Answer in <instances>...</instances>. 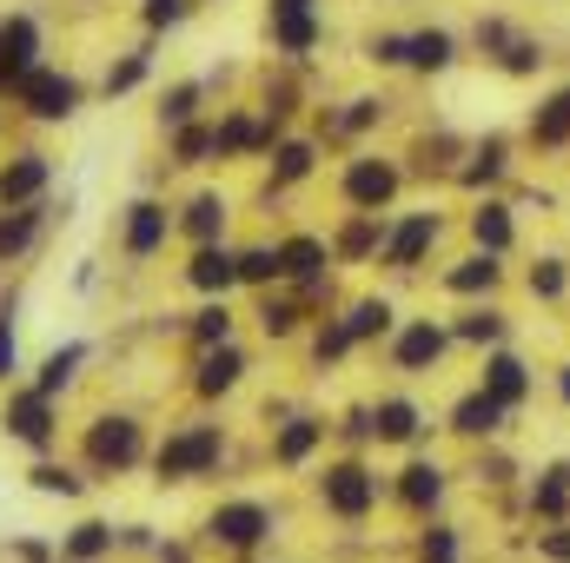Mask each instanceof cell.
Returning <instances> with one entry per match:
<instances>
[{
    "mask_svg": "<svg viewBox=\"0 0 570 563\" xmlns=\"http://www.w3.org/2000/svg\"><path fill=\"white\" fill-rule=\"evenodd\" d=\"M226 457V431L219 424H173L166 444L153 451V477L159 484H193V477H213Z\"/></svg>",
    "mask_w": 570,
    "mask_h": 563,
    "instance_id": "cell-1",
    "label": "cell"
},
{
    "mask_svg": "<svg viewBox=\"0 0 570 563\" xmlns=\"http://www.w3.org/2000/svg\"><path fill=\"white\" fill-rule=\"evenodd\" d=\"M273 504H259V497H226V504H213L206 511V544H219V551H259L266 537H273Z\"/></svg>",
    "mask_w": 570,
    "mask_h": 563,
    "instance_id": "cell-2",
    "label": "cell"
},
{
    "mask_svg": "<svg viewBox=\"0 0 570 563\" xmlns=\"http://www.w3.org/2000/svg\"><path fill=\"white\" fill-rule=\"evenodd\" d=\"M146 457V431H140V418L134 412H100V418L87 424V464L94 471H134Z\"/></svg>",
    "mask_w": 570,
    "mask_h": 563,
    "instance_id": "cell-3",
    "label": "cell"
},
{
    "mask_svg": "<svg viewBox=\"0 0 570 563\" xmlns=\"http://www.w3.org/2000/svg\"><path fill=\"white\" fill-rule=\"evenodd\" d=\"M0 431L13 437V444H27V451H53V437H60V405L53 398H40L33 385H20V392H7V405H0Z\"/></svg>",
    "mask_w": 570,
    "mask_h": 563,
    "instance_id": "cell-4",
    "label": "cell"
},
{
    "mask_svg": "<svg viewBox=\"0 0 570 563\" xmlns=\"http://www.w3.org/2000/svg\"><path fill=\"white\" fill-rule=\"evenodd\" d=\"M40 20L33 13H0V93H20L33 73H40Z\"/></svg>",
    "mask_w": 570,
    "mask_h": 563,
    "instance_id": "cell-5",
    "label": "cell"
},
{
    "mask_svg": "<svg viewBox=\"0 0 570 563\" xmlns=\"http://www.w3.org/2000/svg\"><path fill=\"white\" fill-rule=\"evenodd\" d=\"M318 504H325L332 517L358 524V517H372V511H379V477H372L358 457H345V464H332V471L318 477Z\"/></svg>",
    "mask_w": 570,
    "mask_h": 563,
    "instance_id": "cell-6",
    "label": "cell"
},
{
    "mask_svg": "<svg viewBox=\"0 0 570 563\" xmlns=\"http://www.w3.org/2000/svg\"><path fill=\"white\" fill-rule=\"evenodd\" d=\"M13 100H20L40 127H67V120L80 113V80H73V73H60V67H40Z\"/></svg>",
    "mask_w": 570,
    "mask_h": 563,
    "instance_id": "cell-7",
    "label": "cell"
},
{
    "mask_svg": "<svg viewBox=\"0 0 570 563\" xmlns=\"http://www.w3.org/2000/svg\"><path fill=\"white\" fill-rule=\"evenodd\" d=\"M173 233H179V213H173L166 199H134L127 219H120V253H127V259H153Z\"/></svg>",
    "mask_w": 570,
    "mask_h": 563,
    "instance_id": "cell-8",
    "label": "cell"
},
{
    "mask_svg": "<svg viewBox=\"0 0 570 563\" xmlns=\"http://www.w3.org/2000/svg\"><path fill=\"white\" fill-rule=\"evenodd\" d=\"M325 273H332V239H318V233L279 239V279L292 292H325Z\"/></svg>",
    "mask_w": 570,
    "mask_h": 563,
    "instance_id": "cell-9",
    "label": "cell"
},
{
    "mask_svg": "<svg viewBox=\"0 0 570 563\" xmlns=\"http://www.w3.org/2000/svg\"><path fill=\"white\" fill-rule=\"evenodd\" d=\"M438 233H444L438 213H405V219L385 233V253H379V259H385L392 273H419V259L438 246Z\"/></svg>",
    "mask_w": 570,
    "mask_h": 563,
    "instance_id": "cell-10",
    "label": "cell"
},
{
    "mask_svg": "<svg viewBox=\"0 0 570 563\" xmlns=\"http://www.w3.org/2000/svg\"><path fill=\"white\" fill-rule=\"evenodd\" d=\"M47 179H53V159H47V152H13V159L0 166V213H20V206H40V192H47Z\"/></svg>",
    "mask_w": 570,
    "mask_h": 563,
    "instance_id": "cell-11",
    "label": "cell"
},
{
    "mask_svg": "<svg viewBox=\"0 0 570 563\" xmlns=\"http://www.w3.org/2000/svg\"><path fill=\"white\" fill-rule=\"evenodd\" d=\"M444 352H451V332H444V325H431V318H412V325L392 338V365H399V372H412V378L431 372Z\"/></svg>",
    "mask_w": 570,
    "mask_h": 563,
    "instance_id": "cell-12",
    "label": "cell"
},
{
    "mask_svg": "<svg viewBox=\"0 0 570 563\" xmlns=\"http://www.w3.org/2000/svg\"><path fill=\"white\" fill-rule=\"evenodd\" d=\"M392 192H399V166H392V159H352V166H345V199H352L358 213L392 206Z\"/></svg>",
    "mask_w": 570,
    "mask_h": 563,
    "instance_id": "cell-13",
    "label": "cell"
},
{
    "mask_svg": "<svg viewBox=\"0 0 570 563\" xmlns=\"http://www.w3.org/2000/svg\"><path fill=\"white\" fill-rule=\"evenodd\" d=\"M266 40L285 60H305L325 40V20H318V7H285V13H266Z\"/></svg>",
    "mask_w": 570,
    "mask_h": 563,
    "instance_id": "cell-14",
    "label": "cell"
},
{
    "mask_svg": "<svg viewBox=\"0 0 570 563\" xmlns=\"http://www.w3.org/2000/svg\"><path fill=\"white\" fill-rule=\"evenodd\" d=\"M186 285H193L199 298H226V292L239 285V253H226V246H193Z\"/></svg>",
    "mask_w": 570,
    "mask_h": 563,
    "instance_id": "cell-15",
    "label": "cell"
},
{
    "mask_svg": "<svg viewBox=\"0 0 570 563\" xmlns=\"http://www.w3.org/2000/svg\"><path fill=\"white\" fill-rule=\"evenodd\" d=\"M226 219H233V199H226V192H193L186 213H179V233H186L193 246H219V239H226Z\"/></svg>",
    "mask_w": 570,
    "mask_h": 563,
    "instance_id": "cell-16",
    "label": "cell"
},
{
    "mask_svg": "<svg viewBox=\"0 0 570 563\" xmlns=\"http://www.w3.org/2000/svg\"><path fill=\"white\" fill-rule=\"evenodd\" d=\"M239 378H246V352L239 345H213V352H199L193 392L199 398H226V392H239Z\"/></svg>",
    "mask_w": 570,
    "mask_h": 563,
    "instance_id": "cell-17",
    "label": "cell"
},
{
    "mask_svg": "<svg viewBox=\"0 0 570 563\" xmlns=\"http://www.w3.org/2000/svg\"><path fill=\"white\" fill-rule=\"evenodd\" d=\"M484 392H491L504 412H518V405L531 398V365H524L518 352H491V358H484Z\"/></svg>",
    "mask_w": 570,
    "mask_h": 563,
    "instance_id": "cell-18",
    "label": "cell"
},
{
    "mask_svg": "<svg viewBox=\"0 0 570 563\" xmlns=\"http://www.w3.org/2000/svg\"><path fill=\"white\" fill-rule=\"evenodd\" d=\"M318 444H325V418L298 412V418H285L279 431H273V464H279V471H298Z\"/></svg>",
    "mask_w": 570,
    "mask_h": 563,
    "instance_id": "cell-19",
    "label": "cell"
},
{
    "mask_svg": "<svg viewBox=\"0 0 570 563\" xmlns=\"http://www.w3.org/2000/svg\"><path fill=\"white\" fill-rule=\"evenodd\" d=\"M385 219L379 213H352L345 226H338V239H332V259H345V266H358V259H372V253H385Z\"/></svg>",
    "mask_w": 570,
    "mask_h": 563,
    "instance_id": "cell-20",
    "label": "cell"
},
{
    "mask_svg": "<svg viewBox=\"0 0 570 563\" xmlns=\"http://www.w3.org/2000/svg\"><path fill=\"white\" fill-rule=\"evenodd\" d=\"M504 418H511V412H504L484 385H478V392H464V398L451 405V431H458V437H498Z\"/></svg>",
    "mask_w": 570,
    "mask_h": 563,
    "instance_id": "cell-21",
    "label": "cell"
},
{
    "mask_svg": "<svg viewBox=\"0 0 570 563\" xmlns=\"http://www.w3.org/2000/svg\"><path fill=\"white\" fill-rule=\"evenodd\" d=\"M80 365H87V345H80V338H67V345H53V352L40 358V372H33V392L60 405V392H67V385L80 378Z\"/></svg>",
    "mask_w": 570,
    "mask_h": 563,
    "instance_id": "cell-22",
    "label": "cell"
},
{
    "mask_svg": "<svg viewBox=\"0 0 570 563\" xmlns=\"http://www.w3.org/2000/svg\"><path fill=\"white\" fill-rule=\"evenodd\" d=\"M120 551V531L114 524H100V517H80L67 537H60V563H100Z\"/></svg>",
    "mask_w": 570,
    "mask_h": 563,
    "instance_id": "cell-23",
    "label": "cell"
},
{
    "mask_svg": "<svg viewBox=\"0 0 570 563\" xmlns=\"http://www.w3.org/2000/svg\"><path fill=\"white\" fill-rule=\"evenodd\" d=\"M438 497H444V464L412 457V464L399 471V504H405V511H438Z\"/></svg>",
    "mask_w": 570,
    "mask_h": 563,
    "instance_id": "cell-24",
    "label": "cell"
},
{
    "mask_svg": "<svg viewBox=\"0 0 570 563\" xmlns=\"http://www.w3.org/2000/svg\"><path fill=\"white\" fill-rule=\"evenodd\" d=\"M259 146H279L273 140V120H253V113H226L219 120V159L233 152V159H253Z\"/></svg>",
    "mask_w": 570,
    "mask_h": 563,
    "instance_id": "cell-25",
    "label": "cell"
},
{
    "mask_svg": "<svg viewBox=\"0 0 570 563\" xmlns=\"http://www.w3.org/2000/svg\"><path fill=\"white\" fill-rule=\"evenodd\" d=\"M471 239H478V253H511V239H518V226H511V206L504 199H484L478 213H471Z\"/></svg>",
    "mask_w": 570,
    "mask_h": 563,
    "instance_id": "cell-26",
    "label": "cell"
},
{
    "mask_svg": "<svg viewBox=\"0 0 570 563\" xmlns=\"http://www.w3.org/2000/svg\"><path fill=\"white\" fill-rule=\"evenodd\" d=\"M372 418H379V444H419V431H425V412L412 398H379Z\"/></svg>",
    "mask_w": 570,
    "mask_h": 563,
    "instance_id": "cell-27",
    "label": "cell"
},
{
    "mask_svg": "<svg viewBox=\"0 0 570 563\" xmlns=\"http://www.w3.org/2000/svg\"><path fill=\"white\" fill-rule=\"evenodd\" d=\"M40 226H47V206H20V213H0V266H7V259H20V253H33Z\"/></svg>",
    "mask_w": 570,
    "mask_h": 563,
    "instance_id": "cell-28",
    "label": "cell"
},
{
    "mask_svg": "<svg viewBox=\"0 0 570 563\" xmlns=\"http://www.w3.org/2000/svg\"><path fill=\"white\" fill-rule=\"evenodd\" d=\"M458 60V40L444 33V27H425V33H405V67H419V73H444Z\"/></svg>",
    "mask_w": 570,
    "mask_h": 563,
    "instance_id": "cell-29",
    "label": "cell"
},
{
    "mask_svg": "<svg viewBox=\"0 0 570 563\" xmlns=\"http://www.w3.org/2000/svg\"><path fill=\"white\" fill-rule=\"evenodd\" d=\"M498 279H504V266H498L491 253H471V259H458V266L444 273V292L471 298V292H498Z\"/></svg>",
    "mask_w": 570,
    "mask_h": 563,
    "instance_id": "cell-30",
    "label": "cell"
},
{
    "mask_svg": "<svg viewBox=\"0 0 570 563\" xmlns=\"http://www.w3.org/2000/svg\"><path fill=\"white\" fill-rule=\"evenodd\" d=\"M159 127H166V134L199 127V80H179V87H166V93H159Z\"/></svg>",
    "mask_w": 570,
    "mask_h": 563,
    "instance_id": "cell-31",
    "label": "cell"
},
{
    "mask_svg": "<svg viewBox=\"0 0 570 563\" xmlns=\"http://www.w3.org/2000/svg\"><path fill=\"white\" fill-rule=\"evenodd\" d=\"M338 325L352 332V345H365V338H385V332H392V298H358V305H352Z\"/></svg>",
    "mask_w": 570,
    "mask_h": 563,
    "instance_id": "cell-32",
    "label": "cell"
},
{
    "mask_svg": "<svg viewBox=\"0 0 570 563\" xmlns=\"http://www.w3.org/2000/svg\"><path fill=\"white\" fill-rule=\"evenodd\" d=\"M193 345H199V352L233 345V305H226V298H206V305L193 312Z\"/></svg>",
    "mask_w": 570,
    "mask_h": 563,
    "instance_id": "cell-33",
    "label": "cell"
},
{
    "mask_svg": "<svg viewBox=\"0 0 570 563\" xmlns=\"http://www.w3.org/2000/svg\"><path fill=\"white\" fill-rule=\"evenodd\" d=\"M531 511H538V517H564L570 511V464L538 471V484H531Z\"/></svg>",
    "mask_w": 570,
    "mask_h": 563,
    "instance_id": "cell-34",
    "label": "cell"
},
{
    "mask_svg": "<svg viewBox=\"0 0 570 563\" xmlns=\"http://www.w3.org/2000/svg\"><path fill=\"white\" fill-rule=\"evenodd\" d=\"M531 140L538 146H570V87L564 93H551V100L531 113Z\"/></svg>",
    "mask_w": 570,
    "mask_h": 563,
    "instance_id": "cell-35",
    "label": "cell"
},
{
    "mask_svg": "<svg viewBox=\"0 0 570 563\" xmlns=\"http://www.w3.org/2000/svg\"><path fill=\"white\" fill-rule=\"evenodd\" d=\"M27 484H33L40 497H80V491H87V477H80L73 464H53V457H40V464L27 471Z\"/></svg>",
    "mask_w": 570,
    "mask_h": 563,
    "instance_id": "cell-36",
    "label": "cell"
},
{
    "mask_svg": "<svg viewBox=\"0 0 570 563\" xmlns=\"http://www.w3.org/2000/svg\"><path fill=\"white\" fill-rule=\"evenodd\" d=\"M312 159H318L312 140H279L273 146V186H298V179L312 172Z\"/></svg>",
    "mask_w": 570,
    "mask_h": 563,
    "instance_id": "cell-37",
    "label": "cell"
},
{
    "mask_svg": "<svg viewBox=\"0 0 570 563\" xmlns=\"http://www.w3.org/2000/svg\"><path fill=\"white\" fill-rule=\"evenodd\" d=\"M471 159H478V166H464L458 179H464V186H491V179H504V159H511V146L498 140V134H491V140L478 146Z\"/></svg>",
    "mask_w": 570,
    "mask_h": 563,
    "instance_id": "cell-38",
    "label": "cell"
},
{
    "mask_svg": "<svg viewBox=\"0 0 570 563\" xmlns=\"http://www.w3.org/2000/svg\"><path fill=\"white\" fill-rule=\"evenodd\" d=\"M451 338H464V345H498V338H504V312H484V305H478V312H464V318L451 325Z\"/></svg>",
    "mask_w": 570,
    "mask_h": 563,
    "instance_id": "cell-39",
    "label": "cell"
},
{
    "mask_svg": "<svg viewBox=\"0 0 570 563\" xmlns=\"http://www.w3.org/2000/svg\"><path fill=\"white\" fill-rule=\"evenodd\" d=\"M173 152H179V166L219 159V127H186V134H173Z\"/></svg>",
    "mask_w": 570,
    "mask_h": 563,
    "instance_id": "cell-40",
    "label": "cell"
},
{
    "mask_svg": "<svg viewBox=\"0 0 570 563\" xmlns=\"http://www.w3.org/2000/svg\"><path fill=\"white\" fill-rule=\"evenodd\" d=\"M146 73H153V47H134L120 67H107V100H114V93H134Z\"/></svg>",
    "mask_w": 570,
    "mask_h": 563,
    "instance_id": "cell-41",
    "label": "cell"
},
{
    "mask_svg": "<svg viewBox=\"0 0 570 563\" xmlns=\"http://www.w3.org/2000/svg\"><path fill=\"white\" fill-rule=\"evenodd\" d=\"M239 285H279V246H246L239 253Z\"/></svg>",
    "mask_w": 570,
    "mask_h": 563,
    "instance_id": "cell-42",
    "label": "cell"
},
{
    "mask_svg": "<svg viewBox=\"0 0 570 563\" xmlns=\"http://www.w3.org/2000/svg\"><path fill=\"white\" fill-rule=\"evenodd\" d=\"M345 352H352V332H345V325H338V318H332V325H318V332H312V365H318V372H325V365H338V358H345Z\"/></svg>",
    "mask_w": 570,
    "mask_h": 563,
    "instance_id": "cell-43",
    "label": "cell"
},
{
    "mask_svg": "<svg viewBox=\"0 0 570 563\" xmlns=\"http://www.w3.org/2000/svg\"><path fill=\"white\" fill-rule=\"evenodd\" d=\"M259 332L266 338H292L298 332V305L292 298H259Z\"/></svg>",
    "mask_w": 570,
    "mask_h": 563,
    "instance_id": "cell-44",
    "label": "cell"
},
{
    "mask_svg": "<svg viewBox=\"0 0 570 563\" xmlns=\"http://www.w3.org/2000/svg\"><path fill=\"white\" fill-rule=\"evenodd\" d=\"M464 557V544H458V531L451 524H431L425 544H419V563H458Z\"/></svg>",
    "mask_w": 570,
    "mask_h": 563,
    "instance_id": "cell-45",
    "label": "cell"
},
{
    "mask_svg": "<svg viewBox=\"0 0 570 563\" xmlns=\"http://www.w3.org/2000/svg\"><path fill=\"white\" fill-rule=\"evenodd\" d=\"M538 67H544V47H538V40H504V73L524 80V73H538Z\"/></svg>",
    "mask_w": 570,
    "mask_h": 563,
    "instance_id": "cell-46",
    "label": "cell"
},
{
    "mask_svg": "<svg viewBox=\"0 0 570 563\" xmlns=\"http://www.w3.org/2000/svg\"><path fill=\"white\" fill-rule=\"evenodd\" d=\"M372 120H385V100H345V113H338L332 127H338V134H365Z\"/></svg>",
    "mask_w": 570,
    "mask_h": 563,
    "instance_id": "cell-47",
    "label": "cell"
},
{
    "mask_svg": "<svg viewBox=\"0 0 570 563\" xmlns=\"http://www.w3.org/2000/svg\"><path fill=\"white\" fill-rule=\"evenodd\" d=\"M564 285H570L564 259H538V266H531V292H538V298H564Z\"/></svg>",
    "mask_w": 570,
    "mask_h": 563,
    "instance_id": "cell-48",
    "label": "cell"
},
{
    "mask_svg": "<svg viewBox=\"0 0 570 563\" xmlns=\"http://www.w3.org/2000/svg\"><path fill=\"white\" fill-rule=\"evenodd\" d=\"M20 372V338H13V318H7V305H0V385Z\"/></svg>",
    "mask_w": 570,
    "mask_h": 563,
    "instance_id": "cell-49",
    "label": "cell"
},
{
    "mask_svg": "<svg viewBox=\"0 0 570 563\" xmlns=\"http://www.w3.org/2000/svg\"><path fill=\"white\" fill-rule=\"evenodd\" d=\"M140 20L153 27V33H159V27H179V20H186V0H146Z\"/></svg>",
    "mask_w": 570,
    "mask_h": 563,
    "instance_id": "cell-50",
    "label": "cell"
},
{
    "mask_svg": "<svg viewBox=\"0 0 570 563\" xmlns=\"http://www.w3.org/2000/svg\"><path fill=\"white\" fill-rule=\"evenodd\" d=\"M538 557H544V563H570V524H558V531H544V537H538Z\"/></svg>",
    "mask_w": 570,
    "mask_h": 563,
    "instance_id": "cell-51",
    "label": "cell"
},
{
    "mask_svg": "<svg viewBox=\"0 0 570 563\" xmlns=\"http://www.w3.org/2000/svg\"><path fill=\"white\" fill-rule=\"evenodd\" d=\"M372 60L379 67H405V33H379L372 40Z\"/></svg>",
    "mask_w": 570,
    "mask_h": 563,
    "instance_id": "cell-52",
    "label": "cell"
},
{
    "mask_svg": "<svg viewBox=\"0 0 570 563\" xmlns=\"http://www.w3.org/2000/svg\"><path fill=\"white\" fill-rule=\"evenodd\" d=\"M558 398L570 405V365H558Z\"/></svg>",
    "mask_w": 570,
    "mask_h": 563,
    "instance_id": "cell-53",
    "label": "cell"
},
{
    "mask_svg": "<svg viewBox=\"0 0 570 563\" xmlns=\"http://www.w3.org/2000/svg\"><path fill=\"white\" fill-rule=\"evenodd\" d=\"M285 7H312V0H273V13H285Z\"/></svg>",
    "mask_w": 570,
    "mask_h": 563,
    "instance_id": "cell-54",
    "label": "cell"
}]
</instances>
